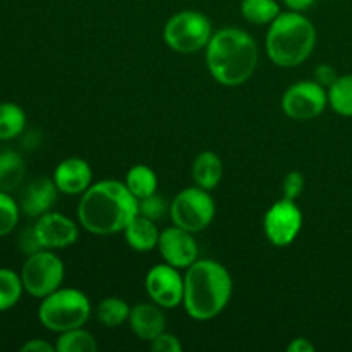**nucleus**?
Wrapping results in <instances>:
<instances>
[{
	"label": "nucleus",
	"mask_w": 352,
	"mask_h": 352,
	"mask_svg": "<svg viewBox=\"0 0 352 352\" xmlns=\"http://www.w3.org/2000/svg\"><path fill=\"white\" fill-rule=\"evenodd\" d=\"M138 215V199L126 182L105 179L89 186L81 195L78 220L85 230L95 236L124 232Z\"/></svg>",
	"instance_id": "f257e3e1"
},
{
	"label": "nucleus",
	"mask_w": 352,
	"mask_h": 352,
	"mask_svg": "<svg viewBox=\"0 0 352 352\" xmlns=\"http://www.w3.org/2000/svg\"><path fill=\"white\" fill-rule=\"evenodd\" d=\"M205 50L210 74L223 86L244 85L254 74L260 58L254 38L239 28H223L213 33Z\"/></svg>",
	"instance_id": "f03ea898"
},
{
	"label": "nucleus",
	"mask_w": 352,
	"mask_h": 352,
	"mask_svg": "<svg viewBox=\"0 0 352 352\" xmlns=\"http://www.w3.org/2000/svg\"><path fill=\"white\" fill-rule=\"evenodd\" d=\"M232 277L215 260H196L184 275V306L192 320L208 322L219 316L232 298Z\"/></svg>",
	"instance_id": "7ed1b4c3"
},
{
	"label": "nucleus",
	"mask_w": 352,
	"mask_h": 352,
	"mask_svg": "<svg viewBox=\"0 0 352 352\" xmlns=\"http://www.w3.org/2000/svg\"><path fill=\"white\" fill-rule=\"evenodd\" d=\"M316 45L315 24L302 12H280L268 24L265 50L275 65L298 67L311 55Z\"/></svg>",
	"instance_id": "20e7f679"
},
{
	"label": "nucleus",
	"mask_w": 352,
	"mask_h": 352,
	"mask_svg": "<svg viewBox=\"0 0 352 352\" xmlns=\"http://www.w3.org/2000/svg\"><path fill=\"white\" fill-rule=\"evenodd\" d=\"M91 315V302L79 289L60 287L41 299L38 320L47 330L55 333L67 332L85 325Z\"/></svg>",
	"instance_id": "39448f33"
},
{
	"label": "nucleus",
	"mask_w": 352,
	"mask_h": 352,
	"mask_svg": "<svg viewBox=\"0 0 352 352\" xmlns=\"http://www.w3.org/2000/svg\"><path fill=\"white\" fill-rule=\"evenodd\" d=\"M212 36V23L198 10H181L174 14L164 28L165 43L179 54H196L203 50Z\"/></svg>",
	"instance_id": "423d86ee"
},
{
	"label": "nucleus",
	"mask_w": 352,
	"mask_h": 352,
	"mask_svg": "<svg viewBox=\"0 0 352 352\" xmlns=\"http://www.w3.org/2000/svg\"><path fill=\"white\" fill-rule=\"evenodd\" d=\"M19 275L24 291L33 298L43 299L62 287L65 267L54 251L40 250L28 256Z\"/></svg>",
	"instance_id": "0eeeda50"
},
{
	"label": "nucleus",
	"mask_w": 352,
	"mask_h": 352,
	"mask_svg": "<svg viewBox=\"0 0 352 352\" xmlns=\"http://www.w3.org/2000/svg\"><path fill=\"white\" fill-rule=\"evenodd\" d=\"M217 213L215 201L206 189L186 188L172 199L170 215L174 226L196 234L205 230L213 222Z\"/></svg>",
	"instance_id": "6e6552de"
},
{
	"label": "nucleus",
	"mask_w": 352,
	"mask_h": 352,
	"mask_svg": "<svg viewBox=\"0 0 352 352\" xmlns=\"http://www.w3.org/2000/svg\"><path fill=\"white\" fill-rule=\"evenodd\" d=\"M282 110L289 119L311 120L322 116L329 105V89L313 79L289 86L282 95Z\"/></svg>",
	"instance_id": "1a4fd4ad"
},
{
	"label": "nucleus",
	"mask_w": 352,
	"mask_h": 352,
	"mask_svg": "<svg viewBox=\"0 0 352 352\" xmlns=\"http://www.w3.org/2000/svg\"><path fill=\"white\" fill-rule=\"evenodd\" d=\"M301 227L302 212L294 199L282 198L265 213V236L277 248H285L294 243L301 232Z\"/></svg>",
	"instance_id": "9d476101"
},
{
	"label": "nucleus",
	"mask_w": 352,
	"mask_h": 352,
	"mask_svg": "<svg viewBox=\"0 0 352 352\" xmlns=\"http://www.w3.org/2000/svg\"><path fill=\"white\" fill-rule=\"evenodd\" d=\"M144 287L151 301L164 309L177 308L184 299V277L168 263L151 267L144 277Z\"/></svg>",
	"instance_id": "9b49d317"
},
{
	"label": "nucleus",
	"mask_w": 352,
	"mask_h": 352,
	"mask_svg": "<svg viewBox=\"0 0 352 352\" xmlns=\"http://www.w3.org/2000/svg\"><path fill=\"white\" fill-rule=\"evenodd\" d=\"M33 232L41 250L54 251L72 246L79 237V227L62 213L47 212L38 217Z\"/></svg>",
	"instance_id": "f8f14e48"
},
{
	"label": "nucleus",
	"mask_w": 352,
	"mask_h": 352,
	"mask_svg": "<svg viewBox=\"0 0 352 352\" xmlns=\"http://www.w3.org/2000/svg\"><path fill=\"white\" fill-rule=\"evenodd\" d=\"M158 251L165 263L175 268H189L198 260V244H196L192 232L181 229L177 226L167 227L160 232L158 239Z\"/></svg>",
	"instance_id": "ddd939ff"
},
{
	"label": "nucleus",
	"mask_w": 352,
	"mask_h": 352,
	"mask_svg": "<svg viewBox=\"0 0 352 352\" xmlns=\"http://www.w3.org/2000/svg\"><path fill=\"white\" fill-rule=\"evenodd\" d=\"M54 181L64 195H82L93 184L91 165L78 157L65 158L55 167Z\"/></svg>",
	"instance_id": "4468645a"
},
{
	"label": "nucleus",
	"mask_w": 352,
	"mask_h": 352,
	"mask_svg": "<svg viewBox=\"0 0 352 352\" xmlns=\"http://www.w3.org/2000/svg\"><path fill=\"white\" fill-rule=\"evenodd\" d=\"M58 188L54 177H38L28 184L21 199V212L31 219H38L43 213L50 212L57 201Z\"/></svg>",
	"instance_id": "2eb2a0df"
},
{
	"label": "nucleus",
	"mask_w": 352,
	"mask_h": 352,
	"mask_svg": "<svg viewBox=\"0 0 352 352\" xmlns=\"http://www.w3.org/2000/svg\"><path fill=\"white\" fill-rule=\"evenodd\" d=\"M164 308H160L158 305H138L134 308H131L129 315V327L134 333H136L138 339L146 340L151 342L157 336H160L162 332H165V325H167V318H165Z\"/></svg>",
	"instance_id": "dca6fc26"
},
{
	"label": "nucleus",
	"mask_w": 352,
	"mask_h": 352,
	"mask_svg": "<svg viewBox=\"0 0 352 352\" xmlns=\"http://www.w3.org/2000/svg\"><path fill=\"white\" fill-rule=\"evenodd\" d=\"M124 237H126V243L129 244L131 250L138 251V253H146V251L155 250L158 246L160 230H158L157 222L138 213L131 220L129 226L124 229Z\"/></svg>",
	"instance_id": "f3484780"
},
{
	"label": "nucleus",
	"mask_w": 352,
	"mask_h": 352,
	"mask_svg": "<svg viewBox=\"0 0 352 352\" xmlns=\"http://www.w3.org/2000/svg\"><path fill=\"white\" fill-rule=\"evenodd\" d=\"M191 174L196 186L206 189V191H212L222 181V160L213 151H201L192 162Z\"/></svg>",
	"instance_id": "a211bd4d"
},
{
	"label": "nucleus",
	"mask_w": 352,
	"mask_h": 352,
	"mask_svg": "<svg viewBox=\"0 0 352 352\" xmlns=\"http://www.w3.org/2000/svg\"><path fill=\"white\" fill-rule=\"evenodd\" d=\"M26 172V164L17 151H0V191L12 192L21 186Z\"/></svg>",
	"instance_id": "6ab92c4d"
},
{
	"label": "nucleus",
	"mask_w": 352,
	"mask_h": 352,
	"mask_svg": "<svg viewBox=\"0 0 352 352\" xmlns=\"http://www.w3.org/2000/svg\"><path fill=\"white\" fill-rule=\"evenodd\" d=\"M126 186L136 199H143L146 196H151L157 192L158 189V177L155 170L148 165H134L127 170L126 174Z\"/></svg>",
	"instance_id": "aec40b11"
},
{
	"label": "nucleus",
	"mask_w": 352,
	"mask_h": 352,
	"mask_svg": "<svg viewBox=\"0 0 352 352\" xmlns=\"http://www.w3.org/2000/svg\"><path fill=\"white\" fill-rule=\"evenodd\" d=\"M26 127V113L17 103H0V141H10L23 134Z\"/></svg>",
	"instance_id": "412c9836"
},
{
	"label": "nucleus",
	"mask_w": 352,
	"mask_h": 352,
	"mask_svg": "<svg viewBox=\"0 0 352 352\" xmlns=\"http://www.w3.org/2000/svg\"><path fill=\"white\" fill-rule=\"evenodd\" d=\"M241 14L251 24H270L280 14L277 0H241Z\"/></svg>",
	"instance_id": "4be33fe9"
},
{
	"label": "nucleus",
	"mask_w": 352,
	"mask_h": 352,
	"mask_svg": "<svg viewBox=\"0 0 352 352\" xmlns=\"http://www.w3.org/2000/svg\"><path fill=\"white\" fill-rule=\"evenodd\" d=\"M55 349H57V352H96L98 351V344H96L95 337L88 330L79 327V329L58 333Z\"/></svg>",
	"instance_id": "5701e85b"
},
{
	"label": "nucleus",
	"mask_w": 352,
	"mask_h": 352,
	"mask_svg": "<svg viewBox=\"0 0 352 352\" xmlns=\"http://www.w3.org/2000/svg\"><path fill=\"white\" fill-rule=\"evenodd\" d=\"M329 105L342 117H352V74L339 76L329 88Z\"/></svg>",
	"instance_id": "b1692460"
},
{
	"label": "nucleus",
	"mask_w": 352,
	"mask_h": 352,
	"mask_svg": "<svg viewBox=\"0 0 352 352\" xmlns=\"http://www.w3.org/2000/svg\"><path fill=\"white\" fill-rule=\"evenodd\" d=\"M24 292L21 275L10 268H0V313L9 311L19 302Z\"/></svg>",
	"instance_id": "393cba45"
},
{
	"label": "nucleus",
	"mask_w": 352,
	"mask_h": 352,
	"mask_svg": "<svg viewBox=\"0 0 352 352\" xmlns=\"http://www.w3.org/2000/svg\"><path fill=\"white\" fill-rule=\"evenodd\" d=\"M131 308L120 298H105L96 308V316L100 323L109 329H117L124 322H129Z\"/></svg>",
	"instance_id": "a878e982"
},
{
	"label": "nucleus",
	"mask_w": 352,
	"mask_h": 352,
	"mask_svg": "<svg viewBox=\"0 0 352 352\" xmlns=\"http://www.w3.org/2000/svg\"><path fill=\"white\" fill-rule=\"evenodd\" d=\"M19 205L14 201L10 192L0 191V237L9 236L19 222Z\"/></svg>",
	"instance_id": "bb28decb"
},
{
	"label": "nucleus",
	"mask_w": 352,
	"mask_h": 352,
	"mask_svg": "<svg viewBox=\"0 0 352 352\" xmlns=\"http://www.w3.org/2000/svg\"><path fill=\"white\" fill-rule=\"evenodd\" d=\"M167 212H170V205H167L165 198H162L160 195H151L146 196L143 199H138V213L146 219L158 222V220L164 219L167 215Z\"/></svg>",
	"instance_id": "cd10ccee"
},
{
	"label": "nucleus",
	"mask_w": 352,
	"mask_h": 352,
	"mask_svg": "<svg viewBox=\"0 0 352 352\" xmlns=\"http://www.w3.org/2000/svg\"><path fill=\"white\" fill-rule=\"evenodd\" d=\"M302 191H305V175L298 170L289 172L284 179V186H282L284 198L296 201L302 195Z\"/></svg>",
	"instance_id": "c85d7f7f"
},
{
	"label": "nucleus",
	"mask_w": 352,
	"mask_h": 352,
	"mask_svg": "<svg viewBox=\"0 0 352 352\" xmlns=\"http://www.w3.org/2000/svg\"><path fill=\"white\" fill-rule=\"evenodd\" d=\"M150 349L153 352H182V344L174 333L162 332L150 342Z\"/></svg>",
	"instance_id": "c756f323"
},
{
	"label": "nucleus",
	"mask_w": 352,
	"mask_h": 352,
	"mask_svg": "<svg viewBox=\"0 0 352 352\" xmlns=\"http://www.w3.org/2000/svg\"><path fill=\"white\" fill-rule=\"evenodd\" d=\"M339 78V74L336 72V69L329 64H320L318 67L315 69V81L318 85H322L323 88L329 89L330 86L336 82V79Z\"/></svg>",
	"instance_id": "7c9ffc66"
},
{
	"label": "nucleus",
	"mask_w": 352,
	"mask_h": 352,
	"mask_svg": "<svg viewBox=\"0 0 352 352\" xmlns=\"http://www.w3.org/2000/svg\"><path fill=\"white\" fill-rule=\"evenodd\" d=\"M21 351L23 352H54L57 349H55L54 344L47 342V340H43V339H31V340H28L26 344H23Z\"/></svg>",
	"instance_id": "2f4dec72"
},
{
	"label": "nucleus",
	"mask_w": 352,
	"mask_h": 352,
	"mask_svg": "<svg viewBox=\"0 0 352 352\" xmlns=\"http://www.w3.org/2000/svg\"><path fill=\"white\" fill-rule=\"evenodd\" d=\"M289 352H315V344L309 342L305 337H298L287 346Z\"/></svg>",
	"instance_id": "473e14b6"
},
{
	"label": "nucleus",
	"mask_w": 352,
	"mask_h": 352,
	"mask_svg": "<svg viewBox=\"0 0 352 352\" xmlns=\"http://www.w3.org/2000/svg\"><path fill=\"white\" fill-rule=\"evenodd\" d=\"M289 10H296V12H305V10L311 9L316 3V0H282Z\"/></svg>",
	"instance_id": "72a5a7b5"
}]
</instances>
